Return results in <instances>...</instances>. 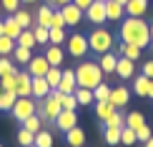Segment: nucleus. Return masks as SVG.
I'll list each match as a JSON object with an SVG mask.
<instances>
[{"label":"nucleus","instance_id":"obj_1","mask_svg":"<svg viewBox=\"0 0 153 147\" xmlns=\"http://www.w3.org/2000/svg\"><path fill=\"white\" fill-rule=\"evenodd\" d=\"M120 37L128 45L138 48H148L151 45V33H148V23L143 18H126L120 23Z\"/></svg>","mask_w":153,"mask_h":147},{"label":"nucleus","instance_id":"obj_2","mask_svg":"<svg viewBox=\"0 0 153 147\" xmlns=\"http://www.w3.org/2000/svg\"><path fill=\"white\" fill-rule=\"evenodd\" d=\"M75 82H78V87L93 90L98 82H103V70H100V65L98 62H80L75 67Z\"/></svg>","mask_w":153,"mask_h":147},{"label":"nucleus","instance_id":"obj_3","mask_svg":"<svg viewBox=\"0 0 153 147\" xmlns=\"http://www.w3.org/2000/svg\"><path fill=\"white\" fill-rule=\"evenodd\" d=\"M88 48H91V53H98V55L111 53V48H113V35L108 33L105 28L95 25V30L88 35Z\"/></svg>","mask_w":153,"mask_h":147},{"label":"nucleus","instance_id":"obj_4","mask_svg":"<svg viewBox=\"0 0 153 147\" xmlns=\"http://www.w3.org/2000/svg\"><path fill=\"white\" fill-rule=\"evenodd\" d=\"M35 110H38V102H35L33 97H18L15 105H13V110H10V115L23 125L30 115H35Z\"/></svg>","mask_w":153,"mask_h":147},{"label":"nucleus","instance_id":"obj_5","mask_svg":"<svg viewBox=\"0 0 153 147\" xmlns=\"http://www.w3.org/2000/svg\"><path fill=\"white\" fill-rule=\"evenodd\" d=\"M65 48H68V55H73V57H85L88 53H91V48H88V37L83 33H73L65 40Z\"/></svg>","mask_w":153,"mask_h":147},{"label":"nucleus","instance_id":"obj_6","mask_svg":"<svg viewBox=\"0 0 153 147\" xmlns=\"http://www.w3.org/2000/svg\"><path fill=\"white\" fill-rule=\"evenodd\" d=\"M15 95L18 97H33V75L25 72H15Z\"/></svg>","mask_w":153,"mask_h":147},{"label":"nucleus","instance_id":"obj_7","mask_svg":"<svg viewBox=\"0 0 153 147\" xmlns=\"http://www.w3.org/2000/svg\"><path fill=\"white\" fill-rule=\"evenodd\" d=\"M60 12H63V20H65V28H75V25H80V20H83V10L78 5H73V3L63 5Z\"/></svg>","mask_w":153,"mask_h":147},{"label":"nucleus","instance_id":"obj_8","mask_svg":"<svg viewBox=\"0 0 153 147\" xmlns=\"http://www.w3.org/2000/svg\"><path fill=\"white\" fill-rule=\"evenodd\" d=\"M48 60H45V55H33L30 57V62L25 65V70H28L33 78H45V72H48Z\"/></svg>","mask_w":153,"mask_h":147},{"label":"nucleus","instance_id":"obj_9","mask_svg":"<svg viewBox=\"0 0 153 147\" xmlns=\"http://www.w3.org/2000/svg\"><path fill=\"white\" fill-rule=\"evenodd\" d=\"M108 102H111L116 110H123V107H128V102H131V92L126 90V87H111Z\"/></svg>","mask_w":153,"mask_h":147},{"label":"nucleus","instance_id":"obj_10","mask_svg":"<svg viewBox=\"0 0 153 147\" xmlns=\"http://www.w3.org/2000/svg\"><path fill=\"white\" fill-rule=\"evenodd\" d=\"M75 125H78V112L75 110H60V115L55 117V127H58L60 132H68Z\"/></svg>","mask_w":153,"mask_h":147},{"label":"nucleus","instance_id":"obj_11","mask_svg":"<svg viewBox=\"0 0 153 147\" xmlns=\"http://www.w3.org/2000/svg\"><path fill=\"white\" fill-rule=\"evenodd\" d=\"M85 18H88L93 25H103V23H105V3L93 0V5L85 10Z\"/></svg>","mask_w":153,"mask_h":147},{"label":"nucleus","instance_id":"obj_12","mask_svg":"<svg viewBox=\"0 0 153 147\" xmlns=\"http://www.w3.org/2000/svg\"><path fill=\"white\" fill-rule=\"evenodd\" d=\"M123 10L128 18H143L148 12V0H128L123 5Z\"/></svg>","mask_w":153,"mask_h":147},{"label":"nucleus","instance_id":"obj_13","mask_svg":"<svg viewBox=\"0 0 153 147\" xmlns=\"http://www.w3.org/2000/svg\"><path fill=\"white\" fill-rule=\"evenodd\" d=\"M75 87H78V82H75V70H63L60 75V82H58V90L60 92H73Z\"/></svg>","mask_w":153,"mask_h":147},{"label":"nucleus","instance_id":"obj_14","mask_svg":"<svg viewBox=\"0 0 153 147\" xmlns=\"http://www.w3.org/2000/svg\"><path fill=\"white\" fill-rule=\"evenodd\" d=\"M63 135H65V142L71 147H83V145H85V130H80L78 125L71 127L68 132H63Z\"/></svg>","mask_w":153,"mask_h":147},{"label":"nucleus","instance_id":"obj_15","mask_svg":"<svg viewBox=\"0 0 153 147\" xmlns=\"http://www.w3.org/2000/svg\"><path fill=\"white\" fill-rule=\"evenodd\" d=\"M43 55H45V60H48L50 67H60L63 65V57H65V55H63V50H60V45H48Z\"/></svg>","mask_w":153,"mask_h":147},{"label":"nucleus","instance_id":"obj_16","mask_svg":"<svg viewBox=\"0 0 153 147\" xmlns=\"http://www.w3.org/2000/svg\"><path fill=\"white\" fill-rule=\"evenodd\" d=\"M133 72H136V62L120 55L118 62H116V75L118 78H133Z\"/></svg>","mask_w":153,"mask_h":147},{"label":"nucleus","instance_id":"obj_17","mask_svg":"<svg viewBox=\"0 0 153 147\" xmlns=\"http://www.w3.org/2000/svg\"><path fill=\"white\" fill-rule=\"evenodd\" d=\"M123 5L116 3V0H105V20H113V23H118V20H123Z\"/></svg>","mask_w":153,"mask_h":147},{"label":"nucleus","instance_id":"obj_18","mask_svg":"<svg viewBox=\"0 0 153 147\" xmlns=\"http://www.w3.org/2000/svg\"><path fill=\"white\" fill-rule=\"evenodd\" d=\"M50 20H53V8H50V5H43V8L35 10V23H38V25L50 28Z\"/></svg>","mask_w":153,"mask_h":147},{"label":"nucleus","instance_id":"obj_19","mask_svg":"<svg viewBox=\"0 0 153 147\" xmlns=\"http://www.w3.org/2000/svg\"><path fill=\"white\" fill-rule=\"evenodd\" d=\"M118 53L123 55V57H128V60H133V62H136L138 57H141L143 48H138V45H128V42H120V45H118Z\"/></svg>","mask_w":153,"mask_h":147},{"label":"nucleus","instance_id":"obj_20","mask_svg":"<svg viewBox=\"0 0 153 147\" xmlns=\"http://www.w3.org/2000/svg\"><path fill=\"white\" fill-rule=\"evenodd\" d=\"M30 57H33V50H30V48L15 45V50H13V62H18V65H28Z\"/></svg>","mask_w":153,"mask_h":147},{"label":"nucleus","instance_id":"obj_21","mask_svg":"<svg viewBox=\"0 0 153 147\" xmlns=\"http://www.w3.org/2000/svg\"><path fill=\"white\" fill-rule=\"evenodd\" d=\"M15 100H18L15 90H3V95H0V112H10Z\"/></svg>","mask_w":153,"mask_h":147},{"label":"nucleus","instance_id":"obj_22","mask_svg":"<svg viewBox=\"0 0 153 147\" xmlns=\"http://www.w3.org/2000/svg\"><path fill=\"white\" fill-rule=\"evenodd\" d=\"M48 92H50V85L45 82V78H33V97L43 100Z\"/></svg>","mask_w":153,"mask_h":147},{"label":"nucleus","instance_id":"obj_23","mask_svg":"<svg viewBox=\"0 0 153 147\" xmlns=\"http://www.w3.org/2000/svg\"><path fill=\"white\" fill-rule=\"evenodd\" d=\"M103 142L105 145H118L120 142V127H108V125H103Z\"/></svg>","mask_w":153,"mask_h":147},{"label":"nucleus","instance_id":"obj_24","mask_svg":"<svg viewBox=\"0 0 153 147\" xmlns=\"http://www.w3.org/2000/svg\"><path fill=\"white\" fill-rule=\"evenodd\" d=\"M113 112H116V107H113L108 100H103V102H95V115H98V120H100V122H105V120L111 117Z\"/></svg>","mask_w":153,"mask_h":147},{"label":"nucleus","instance_id":"obj_25","mask_svg":"<svg viewBox=\"0 0 153 147\" xmlns=\"http://www.w3.org/2000/svg\"><path fill=\"white\" fill-rule=\"evenodd\" d=\"M116 62H118V57L113 55V53H103L100 55V60H98V65L103 72H116Z\"/></svg>","mask_w":153,"mask_h":147},{"label":"nucleus","instance_id":"obj_26","mask_svg":"<svg viewBox=\"0 0 153 147\" xmlns=\"http://www.w3.org/2000/svg\"><path fill=\"white\" fill-rule=\"evenodd\" d=\"M143 125H146V117H143V112H141V110L126 115V127H131V130H138V127H143Z\"/></svg>","mask_w":153,"mask_h":147},{"label":"nucleus","instance_id":"obj_27","mask_svg":"<svg viewBox=\"0 0 153 147\" xmlns=\"http://www.w3.org/2000/svg\"><path fill=\"white\" fill-rule=\"evenodd\" d=\"M65 42V28H48V45H63Z\"/></svg>","mask_w":153,"mask_h":147},{"label":"nucleus","instance_id":"obj_28","mask_svg":"<svg viewBox=\"0 0 153 147\" xmlns=\"http://www.w3.org/2000/svg\"><path fill=\"white\" fill-rule=\"evenodd\" d=\"M15 45H20V48H30V50H33L35 45H38V42H35V35H33V30H23V33L20 35H18V40H15Z\"/></svg>","mask_w":153,"mask_h":147},{"label":"nucleus","instance_id":"obj_29","mask_svg":"<svg viewBox=\"0 0 153 147\" xmlns=\"http://www.w3.org/2000/svg\"><path fill=\"white\" fill-rule=\"evenodd\" d=\"M148 85H151V78H146V75H138L136 80H133V92L146 97L148 95Z\"/></svg>","mask_w":153,"mask_h":147},{"label":"nucleus","instance_id":"obj_30","mask_svg":"<svg viewBox=\"0 0 153 147\" xmlns=\"http://www.w3.org/2000/svg\"><path fill=\"white\" fill-rule=\"evenodd\" d=\"M13 18H15V23H18V25H20V28H23V30H28V28H30V25H33V15H30V12H28V10H20V8H18L15 12H13Z\"/></svg>","mask_w":153,"mask_h":147},{"label":"nucleus","instance_id":"obj_31","mask_svg":"<svg viewBox=\"0 0 153 147\" xmlns=\"http://www.w3.org/2000/svg\"><path fill=\"white\" fill-rule=\"evenodd\" d=\"M108 95H111V85L103 80V82H98V85L93 87V100L95 102H103V100H108Z\"/></svg>","mask_w":153,"mask_h":147},{"label":"nucleus","instance_id":"obj_32","mask_svg":"<svg viewBox=\"0 0 153 147\" xmlns=\"http://www.w3.org/2000/svg\"><path fill=\"white\" fill-rule=\"evenodd\" d=\"M3 23H5V35H8V37H13V40H18V35L23 33V28L15 23V18L10 15L8 20H3Z\"/></svg>","mask_w":153,"mask_h":147},{"label":"nucleus","instance_id":"obj_33","mask_svg":"<svg viewBox=\"0 0 153 147\" xmlns=\"http://www.w3.org/2000/svg\"><path fill=\"white\" fill-rule=\"evenodd\" d=\"M73 95L78 100V105H91L93 102V90H88V87H75Z\"/></svg>","mask_w":153,"mask_h":147},{"label":"nucleus","instance_id":"obj_34","mask_svg":"<svg viewBox=\"0 0 153 147\" xmlns=\"http://www.w3.org/2000/svg\"><path fill=\"white\" fill-rule=\"evenodd\" d=\"M23 127H25V130H30V132H40V130H43V117H40L38 112L30 115V117L23 122Z\"/></svg>","mask_w":153,"mask_h":147},{"label":"nucleus","instance_id":"obj_35","mask_svg":"<svg viewBox=\"0 0 153 147\" xmlns=\"http://www.w3.org/2000/svg\"><path fill=\"white\" fill-rule=\"evenodd\" d=\"M60 75H63V70H60V67H48V72H45V82L50 85V90H55V87H58Z\"/></svg>","mask_w":153,"mask_h":147},{"label":"nucleus","instance_id":"obj_36","mask_svg":"<svg viewBox=\"0 0 153 147\" xmlns=\"http://www.w3.org/2000/svg\"><path fill=\"white\" fill-rule=\"evenodd\" d=\"M35 147H53V135H50L48 130H40V132H35Z\"/></svg>","mask_w":153,"mask_h":147},{"label":"nucleus","instance_id":"obj_37","mask_svg":"<svg viewBox=\"0 0 153 147\" xmlns=\"http://www.w3.org/2000/svg\"><path fill=\"white\" fill-rule=\"evenodd\" d=\"M33 142H35V132L20 127V132H18V145H20V147H28V145H33Z\"/></svg>","mask_w":153,"mask_h":147},{"label":"nucleus","instance_id":"obj_38","mask_svg":"<svg viewBox=\"0 0 153 147\" xmlns=\"http://www.w3.org/2000/svg\"><path fill=\"white\" fill-rule=\"evenodd\" d=\"M60 107H63V110H78V100H75V95L73 92H63Z\"/></svg>","mask_w":153,"mask_h":147},{"label":"nucleus","instance_id":"obj_39","mask_svg":"<svg viewBox=\"0 0 153 147\" xmlns=\"http://www.w3.org/2000/svg\"><path fill=\"white\" fill-rule=\"evenodd\" d=\"M13 50H15V40L8 35H0V55H13Z\"/></svg>","mask_w":153,"mask_h":147},{"label":"nucleus","instance_id":"obj_40","mask_svg":"<svg viewBox=\"0 0 153 147\" xmlns=\"http://www.w3.org/2000/svg\"><path fill=\"white\" fill-rule=\"evenodd\" d=\"M10 72H15V62H13V57L3 55L0 57V78L3 75H10Z\"/></svg>","mask_w":153,"mask_h":147},{"label":"nucleus","instance_id":"obj_41","mask_svg":"<svg viewBox=\"0 0 153 147\" xmlns=\"http://www.w3.org/2000/svg\"><path fill=\"white\" fill-rule=\"evenodd\" d=\"M103 125H108V127H123V125H126V115L116 110V112H113V115H111V117L105 120Z\"/></svg>","mask_w":153,"mask_h":147},{"label":"nucleus","instance_id":"obj_42","mask_svg":"<svg viewBox=\"0 0 153 147\" xmlns=\"http://www.w3.org/2000/svg\"><path fill=\"white\" fill-rule=\"evenodd\" d=\"M120 142L123 145H133V142H138L136 140V130H131V127H120Z\"/></svg>","mask_w":153,"mask_h":147},{"label":"nucleus","instance_id":"obj_43","mask_svg":"<svg viewBox=\"0 0 153 147\" xmlns=\"http://www.w3.org/2000/svg\"><path fill=\"white\" fill-rule=\"evenodd\" d=\"M33 35H35V42H38V45H48V28L35 25V28H33Z\"/></svg>","mask_w":153,"mask_h":147},{"label":"nucleus","instance_id":"obj_44","mask_svg":"<svg viewBox=\"0 0 153 147\" xmlns=\"http://www.w3.org/2000/svg\"><path fill=\"white\" fill-rule=\"evenodd\" d=\"M151 137H153V130L148 125H143V127L136 130V140H138V142H146V140H151Z\"/></svg>","mask_w":153,"mask_h":147},{"label":"nucleus","instance_id":"obj_45","mask_svg":"<svg viewBox=\"0 0 153 147\" xmlns=\"http://www.w3.org/2000/svg\"><path fill=\"white\" fill-rule=\"evenodd\" d=\"M15 72H18V70H15ZM15 72L3 75V78H0V85H3V90H15Z\"/></svg>","mask_w":153,"mask_h":147},{"label":"nucleus","instance_id":"obj_46","mask_svg":"<svg viewBox=\"0 0 153 147\" xmlns=\"http://www.w3.org/2000/svg\"><path fill=\"white\" fill-rule=\"evenodd\" d=\"M3 3V10L5 12H15L18 8H20V0H0Z\"/></svg>","mask_w":153,"mask_h":147},{"label":"nucleus","instance_id":"obj_47","mask_svg":"<svg viewBox=\"0 0 153 147\" xmlns=\"http://www.w3.org/2000/svg\"><path fill=\"white\" fill-rule=\"evenodd\" d=\"M50 28H65V20H63V12L53 10V20H50Z\"/></svg>","mask_w":153,"mask_h":147},{"label":"nucleus","instance_id":"obj_48","mask_svg":"<svg viewBox=\"0 0 153 147\" xmlns=\"http://www.w3.org/2000/svg\"><path fill=\"white\" fill-rule=\"evenodd\" d=\"M73 5H78V8H80L83 12H85V10L93 5V0H73Z\"/></svg>","mask_w":153,"mask_h":147},{"label":"nucleus","instance_id":"obj_49","mask_svg":"<svg viewBox=\"0 0 153 147\" xmlns=\"http://www.w3.org/2000/svg\"><path fill=\"white\" fill-rule=\"evenodd\" d=\"M143 75H146V78H151V75H153V60H148L143 65Z\"/></svg>","mask_w":153,"mask_h":147},{"label":"nucleus","instance_id":"obj_50","mask_svg":"<svg viewBox=\"0 0 153 147\" xmlns=\"http://www.w3.org/2000/svg\"><path fill=\"white\" fill-rule=\"evenodd\" d=\"M68 3H73V0H50V8H63Z\"/></svg>","mask_w":153,"mask_h":147},{"label":"nucleus","instance_id":"obj_51","mask_svg":"<svg viewBox=\"0 0 153 147\" xmlns=\"http://www.w3.org/2000/svg\"><path fill=\"white\" fill-rule=\"evenodd\" d=\"M148 100H153V80H151V85H148V95H146Z\"/></svg>","mask_w":153,"mask_h":147},{"label":"nucleus","instance_id":"obj_52","mask_svg":"<svg viewBox=\"0 0 153 147\" xmlns=\"http://www.w3.org/2000/svg\"><path fill=\"white\" fill-rule=\"evenodd\" d=\"M148 33H151V45H153V23L148 25Z\"/></svg>","mask_w":153,"mask_h":147},{"label":"nucleus","instance_id":"obj_53","mask_svg":"<svg viewBox=\"0 0 153 147\" xmlns=\"http://www.w3.org/2000/svg\"><path fill=\"white\" fill-rule=\"evenodd\" d=\"M0 35H5V23L0 20Z\"/></svg>","mask_w":153,"mask_h":147},{"label":"nucleus","instance_id":"obj_54","mask_svg":"<svg viewBox=\"0 0 153 147\" xmlns=\"http://www.w3.org/2000/svg\"><path fill=\"white\" fill-rule=\"evenodd\" d=\"M143 145H146V147H153V137H151V140H146Z\"/></svg>","mask_w":153,"mask_h":147},{"label":"nucleus","instance_id":"obj_55","mask_svg":"<svg viewBox=\"0 0 153 147\" xmlns=\"http://www.w3.org/2000/svg\"><path fill=\"white\" fill-rule=\"evenodd\" d=\"M116 3H120V5H126V3H128V0H116Z\"/></svg>","mask_w":153,"mask_h":147},{"label":"nucleus","instance_id":"obj_56","mask_svg":"<svg viewBox=\"0 0 153 147\" xmlns=\"http://www.w3.org/2000/svg\"><path fill=\"white\" fill-rule=\"evenodd\" d=\"M20 3H35V0H20Z\"/></svg>","mask_w":153,"mask_h":147},{"label":"nucleus","instance_id":"obj_57","mask_svg":"<svg viewBox=\"0 0 153 147\" xmlns=\"http://www.w3.org/2000/svg\"><path fill=\"white\" fill-rule=\"evenodd\" d=\"M0 95H3V85H0Z\"/></svg>","mask_w":153,"mask_h":147},{"label":"nucleus","instance_id":"obj_58","mask_svg":"<svg viewBox=\"0 0 153 147\" xmlns=\"http://www.w3.org/2000/svg\"><path fill=\"white\" fill-rule=\"evenodd\" d=\"M28 147H35V145H28Z\"/></svg>","mask_w":153,"mask_h":147},{"label":"nucleus","instance_id":"obj_59","mask_svg":"<svg viewBox=\"0 0 153 147\" xmlns=\"http://www.w3.org/2000/svg\"><path fill=\"white\" fill-rule=\"evenodd\" d=\"M100 3H105V0H100Z\"/></svg>","mask_w":153,"mask_h":147},{"label":"nucleus","instance_id":"obj_60","mask_svg":"<svg viewBox=\"0 0 153 147\" xmlns=\"http://www.w3.org/2000/svg\"><path fill=\"white\" fill-rule=\"evenodd\" d=\"M151 80H153V75H151Z\"/></svg>","mask_w":153,"mask_h":147},{"label":"nucleus","instance_id":"obj_61","mask_svg":"<svg viewBox=\"0 0 153 147\" xmlns=\"http://www.w3.org/2000/svg\"><path fill=\"white\" fill-rule=\"evenodd\" d=\"M48 3H50V0H48Z\"/></svg>","mask_w":153,"mask_h":147},{"label":"nucleus","instance_id":"obj_62","mask_svg":"<svg viewBox=\"0 0 153 147\" xmlns=\"http://www.w3.org/2000/svg\"><path fill=\"white\" fill-rule=\"evenodd\" d=\"M0 147H3V145H0Z\"/></svg>","mask_w":153,"mask_h":147}]
</instances>
